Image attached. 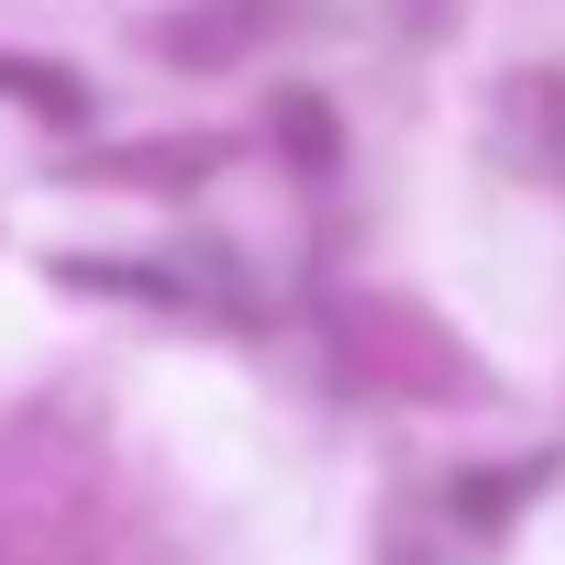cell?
Segmentation results:
<instances>
[{
  "mask_svg": "<svg viewBox=\"0 0 565 565\" xmlns=\"http://www.w3.org/2000/svg\"><path fill=\"white\" fill-rule=\"evenodd\" d=\"M333 322H344V366H355V377L411 388V399H477V366H466L422 311H399V300H344Z\"/></svg>",
  "mask_w": 565,
  "mask_h": 565,
  "instance_id": "1",
  "label": "cell"
},
{
  "mask_svg": "<svg viewBox=\"0 0 565 565\" xmlns=\"http://www.w3.org/2000/svg\"><path fill=\"white\" fill-rule=\"evenodd\" d=\"M388 12H399L411 34H444V12H455V0H388Z\"/></svg>",
  "mask_w": 565,
  "mask_h": 565,
  "instance_id": "2",
  "label": "cell"
}]
</instances>
